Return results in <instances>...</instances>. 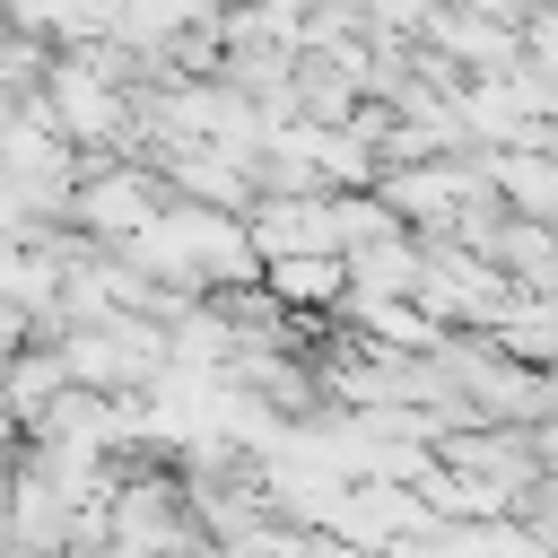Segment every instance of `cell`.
<instances>
[{"instance_id": "6da1fadb", "label": "cell", "mask_w": 558, "mask_h": 558, "mask_svg": "<svg viewBox=\"0 0 558 558\" xmlns=\"http://www.w3.org/2000/svg\"><path fill=\"white\" fill-rule=\"evenodd\" d=\"M78 218H87V227H105V235H140V227L157 218V192H148L140 174H105V183H87V192H78Z\"/></svg>"}, {"instance_id": "7a4b0ae2", "label": "cell", "mask_w": 558, "mask_h": 558, "mask_svg": "<svg viewBox=\"0 0 558 558\" xmlns=\"http://www.w3.org/2000/svg\"><path fill=\"white\" fill-rule=\"evenodd\" d=\"M218 558H323V532H305V523H288V514H262V523H244L235 541H218Z\"/></svg>"}, {"instance_id": "3957f363", "label": "cell", "mask_w": 558, "mask_h": 558, "mask_svg": "<svg viewBox=\"0 0 558 558\" xmlns=\"http://www.w3.org/2000/svg\"><path fill=\"white\" fill-rule=\"evenodd\" d=\"M497 183H506V201H514V209L558 218V166H549V157H497Z\"/></svg>"}]
</instances>
